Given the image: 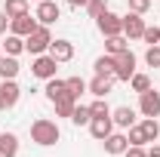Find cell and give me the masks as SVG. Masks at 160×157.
<instances>
[{"label":"cell","mask_w":160,"mask_h":157,"mask_svg":"<svg viewBox=\"0 0 160 157\" xmlns=\"http://www.w3.org/2000/svg\"><path fill=\"white\" fill-rule=\"evenodd\" d=\"M105 9H108V0H89V3H86V13H89V19H99Z\"/></svg>","instance_id":"cell-29"},{"label":"cell","mask_w":160,"mask_h":157,"mask_svg":"<svg viewBox=\"0 0 160 157\" xmlns=\"http://www.w3.org/2000/svg\"><path fill=\"white\" fill-rule=\"evenodd\" d=\"M0 59H3V43H0Z\"/></svg>","instance_id":"cell-37"},{"label":"cell","mask_w":160,"mask_h":157,"mask_svg":"<svg viewBox=\"0 0 160 157\" xmlns=\"http://www.w3.org/2000/svg\"><path fill=\"white\" fill-rule=\"evenodd\" d=\"M139 111H142V117H160V93L154 86L139 93Z\"/></svg>","instance_id":"cell-7"},{"label":"cell","mask_w":160,"mask_h":157,"mask_svg":"<svg viewBox=\"0 0 160 157\" xmlns=\"http://www.w3.org/2000/svg\"><path fill=\"white\" fill-rule=\"evenodd\" d=\"M96 25H99L102 37H114V34H123V16L111 13V9H105L99 19H96Z\"/></svg>","instance_id":"cell-4"},{"label":"cell","mask_w":160,"mask_h":157,"mask_svg":"<svg viewBox=\"0 0 160 157\" xmlns=\"http://www.w3.org/2000/svg\"><path fill=\"white\" fill-rule=\"evenodd\" d=\"M43 93H46V99H49V102H56L59 96H65V93H68V83H65V80H59V77H49Z\"/></svg>","instance_id":"cell-22"},{"label":"cell","mask_w":160,"mask_h":157,"mask_svg":"<svg viewBox=\"0 0 160 157\" xmlns=\"http://www.w3.org/2000/svg\"><path fill=\"white\" fill-rule=\"evenodd\" d=\"M111 133H114V120L111 117H92L89 120V136L96 139V142H105Z\"/></svg>","instance_id":"cell-12"},{"label":"cell","mask_w":160,"mask_h":157,"mask_svg":"<svg viewBox=\"0 0 160 157\" xmlns=\"http://www.w3.org/2000/svg\"><path fill=\"white\" fill-rule=\"evenodd\" d=\"M34 19L40 22V25H56V22L62 19V9L56 0H40L37 9H34Z\"/></svg>","instance_id":"cell-8"},{"label":"cell","mask_w":160,"mask_h":157,"mask_svg":"<svg viewBox=\"0 0 160 157\" xmlns=\"http://www.w3.org/2000/svg\"><path fill=\"white\" fill-rule=\"evenodd\" d=\"M22 99V89L16 80H0V111H12Z\"/></svg>","instance_id":"cell-6"},{"label":"cell","mask_w":160,"mask_h":157,"mask_svg":"<svg viewBox=\"0 0 160 157\" xmlns=\"http://www.w3.org/2000/svg\"><path fill=\"white\" fill-rule=\"evenodd\" d=\"M65 3H68V6H74V9H77V6H86V3H89V0H65Z\"/></svg>","instance_id":"cell-36"},{"label":"cell","mask_w":160,"mask_h":157,"mask_svg":"<svg viewBox=\"0 0 160 157\" xmlns=\"http://www.w3.org/2000/svg\"><path fill=\"white\" fill-rule=\"evenodd\" d=\"M148 157H160V145H157V142H154V145L148 148Z\"/></svg>","instance_id":"cell-35"},{"label":"cell","mask_w":160,"mask_h":157,"mask_svg":"<svg viewBox=\"0 0 160 157\" xmlns=\"http://www.w3.org/2000/svg\"><path fill=\"white\" fill-rule=\"evenodd\" d=\"M19 71H22V65H19L16 56H3L0 59V80H16Z\"/></svg>","instance_id":"cell-17"},{"label":"cell","mask_w":160,"mask_h":157,"mask_svg":"<svg viewBox=\"0 0 160 157\" xmlns=\"http://www.w3.org/2000/svg\"><path fill=\"white\" fill-rule=\"evenodd\" d=\"M56 71H59V62L52 59L49 53H43V56H34V62H31V74L40 80H49L56 77Z\"/></svg>","instance_id":"cell-3"},{"label":"cell","mask_w":160,"mask_h":157,"mask_svg":"<svg viewBox=\"0 0 160 157\" xmlns=\"http://www.w3.org/2000/svg\"><path fill=\"white\" fill-rule=\"evenodd\" d=\"M92 68H96V74H105V77H114V56H108V53H105V56H99Z\"/></svg>","instance_id":"cell-23"},{"label":"cell","mask_w":160,"mask_h":157,"mask_svg":"<svg viewBox=\"0 0 160 157\" xmlns=\"http://www.w3.org/2000/svg\"><path fill=\"white\" fill-rule=\"evenodd\" d=\"M62 139V129L56 120L49 117H37L34 123H31V142L34 145H40V148H49V145H56Z\"/></svg>","instance_id":"cell-1"},{"label":"cell","mask_w":160,"mask_h":157,"mask_svg":"<svg viewBox=\"0 0 160 157\" xmlns=\"http://www.w3.org/2000/svg\"><path fill=\"white\" fill-rule=\"evenodd\" d=\"M145 62H148V68H160V43L145 49Z\"/></svg>","instance_id":"cell-31"},{"label":"cell","mask_w":160,"mask_h":157,"mask_svg":"<svg viewBox=\"0 0 160 157\" xmlns=\"http://www.w3.org/2000/svg\"><path fill=\"white\" fill-rule=\"evenodd\" d=\"M123 34L129 40H139L142 34H145V19H142L139 13H126V16H123Z\"/></svg>","instance_id":"cell-11"},{"label":"cell","mask_w":160,"mask_h":157,"mask_svg":"<svg viewBox=\"0 0 160 157\" xmlns=\"http://www.w3.org/2000/svg\"><path fill=\"white\" fill-rule=\"evenodd\" d=\"M40 22L31 16V13H25V16H16V19H9V34H19V37H28L34 28H37Z\"/></svg>","instance_id":"cell-9"},{"label":"cell","mask_w":160,"mask_h":157,"mask_svg":"<svg viewBox=\"0 0 160 157\" xmlns=\"http://www.w3.org/2000/svg\"><path fill=\"white\" fill-rule=\"evenodd\" d=\"M89 120H92L89 105H77V108H74V114H71V123H74V126H89Z\"/></svg>","instance_id":"cell-24"},{"label":"cell","mask_w":160,"mask_h":157,"mask_svg":"<svg viewBox=\"0 0 160 157\" xmlns=\"http://www.w3.org/2000/svg\"><path fill=\"white\" fill-rule=\"evenodd\" d=\"M3 13H6L9 19L25 16V13H28V0H6V3H3Z\"/></svg>","instance_id":"cell-25"},{"label":"cell","mask_w":160,"mask_h":157,"mask_svg":"<svg viewBox=\"0 0 160 157\" xmlns=\"http://www.w3.org/2000/svg\"><path fill=\"white\" fill-rule=\"evenodd\" d=\"M132 74H136V56H132L129 49L117 53V56H114V77L129 83V77H132Z\"/></svg>","instance_id":"cell-5"},{"label":"cell","mask_w":160,"mask_h":157,"mask_svg":"<svg viewBox=\"0 0 160 157\" xmlns=\"http://www.w3.org/2000/svg\"><path fill=\"white\" fill-rule=\"evenodd\" d=\"M52 105H56V114H59V117H71V114H74V108H77V96L65 93V96H59Z\"/></svg>","instance_id":"cell-18"},{"label":"cell","mask_w":160,"mask_h":157,"mask_svg":"<svg viewBox=\"0 0 160 157\" xmlns=\"http://www.w3.org/2000/svg\"><path fill=\"white\" fill-rule=\"evenodd\" d=\"M142 40H145L148 46H157V43H160V28H157V25H145V34H142Z\"/></svg>","instance_id":"cell-27"},{"label":"cell","mask_w":160,"mask_h":157,"mask_svg":"<svg viewBox=\"0 0 160 157\" xmlns=\"http://www.w3.org/2000/svg\"><path fill=\"white\" fill-rule=\"evenodd\" d=\"M65 83H68V93L77 96V99H80V93H86V80H83V77H68Z\"/></svg>","instance_id":"cell-28"},{"label":"cell","mask_w":160,"mask_h":157,"mask_svg":"<svg viewBox=\"0 0 160 157\" xmlns=\"http://www.w3.org/2000/svg\"><path fill=\"white\" fill-rule=\"evenodd\" d=\"M136 126H139V133H142V139H145V145L160 139V123H157V117H145L142 123H136Z\"/></svg>","instance_id":"cell-15"},{"label":"cell","mask_w":160,"mask_h":157,"mask_svg":"<svg viewBox=\"0 0 160 157\" xmlns=\"http://www.w3.org/2000/svg\"><path fill=\"white\" fill-rule=\"evenodd\" d=\"M0 157H19V136L0 133Z\"/></svg>","instance_id":"cell-16"},{"label":"cell","mask_w":160,"mask_h":157,"mask_svg":"<svg viewBox=\"0 0 160 157\" xmlns=\"http://www.w3.org/2000/svg\"><path fill=\"white\" fill-rule=\"evenodd\" d=\"M28 3H40V0H28Z\"/></svg>","instance_id":"cell-38"},{"label":"cell","mask_w":160,"mask_h":157,"mask_svg":"<svg viewBox=\"0 0 160 157\" xmlns=\"http://www.w3.org/2000/svg\"><path fill=\"white\" fill-rule=\"evenodd\" d=\"M114 80H117V77H105V74H96V77L86 83V89H89V93H92L96 99H108V93L114 89Z\"/></svg>","instance_id":"cell-13"},{"label":"cell","mask_w":160,"mask_h":157,"mask_svg":"<svg viewBox=\"0 0 160 157\" xmlns=\"http://www.w3.org/2000/svg\"><path fill=\"white\" fill-rule=\"evenodd\" d=\"M6 28H9V16L0 9V34H6Z\"/></svg>","instance_id":"cell-34"},{"label":"cell","mask_w":160,"mask_h":157,"mask_svg":"<svg viewBox=\"0 0 160 157\" xmlns=\"http://www.w3.org/2000/svg\"><path fill=\"white\" fill-rule=\"evenodd\" d=\"M129 86H132L136 93H145V89H151V77H148V74H139V71H136V74L129 77Z\"/></svg>","instance_id":"cell-26"},{"label":"cell","mask_w":160,"mask_h":157,"mask_svg":"<svg viewBox=\"0 0 160 157\" xmlns=\"http://www.w3.org/2000/svg\"><path fill=\"white\" fill-rule=\"evenodd\" d=\"M123 49H129V37L126 34H114V37H105V53L108 56H117Z\"/></svg>","instance_id":"cell-20"},{"label":"cell","mask_w":160,"mask_h":157,"mask_svg":"<svg viewBox=\"0 0 160 157\" xmlns=\"http://www.w3.org/2000/svg\"><path fill=\"white\" fill-rule=\"evenodd\" d=\"M123 157H148V151H145V145H129L123 151Z\"/></svg>","instance_id":"cell-33"},{"label":"cell","mask_w":160,"mask_h":157,"mask_svg":"<svg viewBox=\"0 0 160 157\" xmlns=\"http://www.w3.org/2000/svg\"><path fill=\"white\" fill-rule=\"evenodd\" d=\"M111 120H114V126H120V129H129V126L136 123V111H132L129 105H120V108L111 111Z\"/></svg>","instance_id":"cell-14"},{"label":"cell","mask_w":160,"mask_h":157,"mask_svg":"<svg viewBox=\"0 0 160 157\" xmlns=\"http://www.w3.org/2000/svg\"><path fill=\"white\" fill-rule=\"evenodd\" d=\"M49 56L59 62V65H62V62H71V59H74V43L65 40V37L52 40V43H49Z\"/></svg>","instance_id":"cell-10"},{"label":"cell","mask_w":160,"mask_h":157,"mask_svg":"<svg viewBox=\"0 0 160 157\" xmlns=\"http://www.w3.org/2000/svg\"><path fill=\"white\" fill-rule=\"evenodd\" d=\"M129 148V139L123 136V133H111V136L105 139V151L108 154H123Z\"/></svg>","instance_id":"cell-19"},{"label":"cell","mask_w":160,"mask_h":157,"mask_svg":"<svg viewBox=\"0 0 160 157\" xmlns=\"http://www.w3.org/2000/svg\"><path fill=\"white\" fill-rule=\"evenodd\" d=\"M3 53L19 59L22 53H25V37H19V34H6V40H3Z\"/></svg>","instance_id":"cell-21"},{"label":"cell","mask_w":160,"mask_h":157,"mask_svg":"<svg viewBox=\"0 0 160 157\" xmlns=\"http://www.w3.org/2000/svg\"><path fill=\"white\" fill-rule=\"evenodd\" d=\"M89 111H92V117H111V108H108L105 99H96V102L89 105Z\"/></svg>","instance_id":"cell-30"},{"label":"cell","mask_w":160,"mask_h":157,"mask_svg":"<svg viewBox=\"0 0 160 157\" xmlns=\"http://www.w3.org/2000/svg\"><path fill=\"white\" fill-rule=\"evenodd\" d=\"M49 43H52V31H49V25H37V28L25 37V53H31V56H43V53H49Z\"/></svg>","instance_id":"cell-2"},{"label":"cell","mask_w":160,"mask_h":157,"mask_svg":"<svg viewBox=\"0 0 160 157\" xmlns=\"http://www.w3.org/2000/svg\"><path fill=\"white\" fill-rule=\"evenodd\" d=\"M151 3H154V0H129V13H139V16H145V13L151 9Z\"/></svg>","instance_id":"cell-32"}]
</instances>
